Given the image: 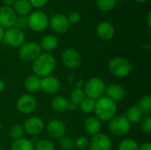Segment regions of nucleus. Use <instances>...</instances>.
<instances>
[{
	"label": "nucleus",
	"mask_w": 151,
	"mask_h": 150,
	"mask_svg": "<svg viewBox=\"0 0 151 150\" xmlns=\"http://www.w3.org/2000/svg\"><path fill=\"white\" fill-rule=\"evenodd\" d=\"M57 60L51 53H42L32 62V70L34 74L40 78L51 75L55 71Z\"/></svg>",
	"instance_id": "nucleus-1"
},
{
	"label": "nucleus",
	"mask_w": 151,
	"mask_h": 150,
	"mask_svg": "<svg viewBox=\"0 0 151 150\" xmlns=\"http://www.w3.org/2000/svg\"><path fill=\"white\" fill-rule=\"evenodd\" d=\"M117 111V103L108 97L103 96L96 101L94 112L96 114V118H97L100 121H110L116 116Z\"/></svg>",
	"instance_id": "nucleus-2"
},
{
	"label": "nucleus",
	"mask_w": 151,
	"mask_h": 150,
	"mask_svg": "<svg viewBox=\"0 0 151 150\" xmlns=\"http://www.w3.org/2000/svg\"><path fill=\"white\" fill-rule=\"evenodd\" d=\"M133 65L129 60L122 57H116L111 59L108 64L109 72L116 78H126L132 72Z\"/></svg>",
	"instance_id": "nucleus-3"
},
{
	"label": "nucleus",
	"mask_w": 151,
	"mask_h": 150,
	"mask_svg": "<svg viewBox=\"0 0 151 150\" xmlns=\"http://www.w3.org/2000/svg\"><path fill=\"white\" fill-rule=\"evenodd\" d=\"M106 85L104 81L99 77L89 78L83 86V90L86 97L93 99L95 101L104 96Z\"/></svg>",
	"instance_id": "nucleus-4"
},
{
	"label": "nucleus",
	"mask_w": 151,
	"mask_h": 150,
	"mask_svg": "<svg viewBox=\"0 0 151 150\" xmlns=\"http://www.w3.org/2000/svg\"><path fill=\"white\" fill-rule=\"evenodd\" d=\"M27 22L28 28L35 32L40 33L48 28L49 17L44 11L41 10H36L29 13V15L27 16Z\"/></svg>",
	"instance_id": "nucleus-5"
},
{
	"label": "nucleus",
	"mask_w": 151,
	"mask_h": 150,
	"mask_svg": "<svg viewBox=\"0 0 151 150\" xmlns=\"http://www.w3.org/2000/svg\"><path fill=\"white\" fill-rule=\"evenodd\" d=\"M42 53L40 44L36 42H24L19 49V57L26 62H33Z\"/></svg>",
	"instance_id": "nucleus-6"
},
{
	"label": "nucleus",
	"mask_w": 151,
	"mask_h": 150,
	"mask_svg": "<svg viewBox=\"0 0 151 150\" xmlns=\"http://www.w3.org/2000/svg\"><path fill=\"white\" fill-rule=\"evenodd\" d=\"M110 132L117 136H123L129 133L131 130V124L125 116H115L109 121Z\"/></svg>",
	"instance_id": "nucleus-7"
},
{
	"label": "nucleus",
	"mask_w": 151,
	"mask_h": 150,
	"mask_svg": "<svg viewBox=\"0 0 151 150\" xmlns=\"http://www.w3.org/2000/svg\"><path fill=\"white\" fill-rule=\"evenodd\" d=\"M3 40L10 47L19 48L26 41V34L24 31L12 27L4 30Z\"/></svg>",
	"instance_id": "nucleus-8"
},
{
	"label": "nucleus",
	"mask_w": 151,
	"mask_h": 150,
	"mask_svg": "<svg viewBox=\"0 0 151 150\" xmlns=\"http://www.w3.org/2000/svg\"><path fill=\"white\" fill-rule=\"evenodd\" d=\"M61 60L63 65L66 68L74 70L81 66L82 62V57L77 50L73 48H68L63 51L61 56Z\"/></svg>",
	"instance_id": "nucleus-9"
},
{
	"label": "nucleus",
	"mask_w": 151,
	"mask_h": 150,
	"mask_svg": "<svg viewBox=\"0 0 151 150\" xmlns=\"http://www.w3.org/2000/svg\"><path fill=\"white\" fill-rule=\"evenodd\" d=\"M37 107V100L31 94L20 95L16 102V109L21 114H31Z\"/></svg>",
	"instance_id": "nucleus-10"
},
{
	"label": "nucleus",
	"mask_w": 151,
	"mask_h": 150,
	"mask_svg": "<svg viewBox=\"0 0 151 150\" xmlns=\"http://www.w3.org/2000/svg\"><path fill=\"white\" fill-rule=\"evenodd\" d=\"M49 27L57 34H65L70 27V23L65 15L56 13L49 18Z\"/></svg>",
	"instance_id": "nucleus-11"
},
{
	"label": "nucleus",
	"mask_w": 151,
	"mask_h": 150,
	"mask_svg": "<svg viewBox=\"0 0 151 150\" xmlns=\"http://www.w3.org/2000/svg\"><path fill=\"white\" fill-rule=\"evenodd\" d=\"M112 142L111 138L103 133L92 136L88 143V150H111Z\"/></svg>",
	"instance_id": "nucleus-12"
},
{
	"label": "nucleus",
	"mask_w": 151,
	"mask_h": 150,
	"mask_svg": "<svg viewBox=\"0 0 151 150\" xmlns=\"http://www.w3.org/2000/svg\"><path fill=\"white\" fill-rule=\"evenodd\" d=\"M44 127H45V125H44L43 120L41 118L36 117V116L28 118L25 121L24 126H23L25 133L32 136H36V135L41 134L43 132Z\"/></svg>",
	"instance_id": "nucleus-13"
},
{
	"label": "nucleus",
	"mask_w": 151,
	"mask_h": 150,
	"mask_svg": "<svg viewBox=\"0 0 151 150\" xmlns=\"http://www.w3.org/2000/svg\"><path fill=\"white\" fill-rule=\"evenodd\" d=\"M46 131L50 137L59 140L60 138L65 135L66 126L62 120L54 118L48 122L46 126Z\"/></svg>",
	"instance_id": "nucleus-14"
},
{
	"label": "nucleus",
	"mask_w": 151,
	"mask_h": 150,
	"mask_svg": "<svg viewBox=\"0 0 151 150\" xmlns=\"http://www.w3.org/2000/svg\"><path fill=\"white\" fill-rule=\"evenodd\" d=\"M115 27L110 21H101L96 27V33L97 37L104 42L111 41L115 35Z\"/></svg>",
	"instance_id": "nucleus-15"
},
{
	"label": "nucleus",
	"mask_w": 151,
	"mask_h": 150,
	"mask_svg": "<svg viewBox=\"0 0 151 150\" xmlns=\"http://www.w3.org/2000/svg\"><path fill=\"white\" fill-rule=\"evenodd\" d=\"M60 81L54 75H49L41 78V87L40 89L42 90L47 95H55L60 89Z\"/></svg>",
	"instance_id": "nucleus-16"
},
{
	"label": "nucleus",
	"mask_w": 151,
	"mask_h": 150,
	"mask_svg": "<svg viewBox=\"0 0 151 150\" xmlns=\"http://www.w3.org/2000/svg\"><path fill=\"white\" fill-rule=\"evenodd\" d=\"M17 15L12 7L2 5L0 7V27L4 30L14 27Z\"/></svg>",
	"instance_id": "nucleus-17"
},
{
	"label": "nucleus",
	"mask_w": 151,
	"mask_h": 150,
	"mask_svg": "<svg viewBox=\"0 0 151 150\" xmlns=\"http://www.w3.org/2000/svg\"><path fill=\"white\" fill-rule=\"evenodd\" d=\"M104 96L108 97L114 103H119L125 98V89L124 88L118 84V83H112L109 85L108 87L105 88V92H104Z\"/></svg>",
	"instance_id": "nucleus-18"
},
{
	"label": "nucleus",
	"mask_w": 151,
	"mask_h": 150,
	"mask_svg": "<svg viewBox=\"0 0 151 150\" xmlns=\"http://www.w3.org/2000/svg\"><path fill=\"white\" fill-rule=\"evenodd\" d=\"M84 129L85 131L94 136L96 134H98L99 133H101V129H102V123L101 121L96 118V117H88L85 119L84 121Z\"/></svg>",
	"instance_id": "nucleus-19"
},
{
	"label": "nucleus",
	"mask_w": 151,
	"mask_h": 150,
	"mask_svg": "<svg viewBox=\"0 0 151 150\" xmlns=\"http://www.w3.org/2000/svg\"><path fill=\"white\" fill-rule=\"evenodd\" d=\"M40 47L42 51H45V53H50L54 51L58 46V40L53 34H47L43 36L40 42Z\"/></svg>",
	"instance_id": "nucleus-20"
},
{
	"label": "nucleus",
	"mask_w": 151,
	"mask_h": 150,
	"mask_svg": "<svg viewBox=\"0 0 151 150\" xmlns=\"http://www.w3.org/2000/svg\"><path fill=\"white\" fill-rule=\"evenodd\" d=\"M69 104L70 102L65 97L62 95H57L55 96L51 102H50V107L51 109L58 113H64L69 111Z\"/></svg>",
	"instance_id": "nucleus-21"
},
{
	"label": "nucleus",
	"mask_w": 151,
	"mask_h": 150,
	"mask_svg": "<svg viewBox=\"0 0 151 150\" xmlns=\"http://www.w3.org/2000/svg\"><path fill=\"white\" fill-rule=\"evenodd\" d=\"M12 8L17 16H28L32 11V6L28 0H15Z\"/></svg>",
	"instance_id": "nucleus-22"
},
{
	"label": "nucleus",
	"mask_w": 151,
	"mask_h": 150,
	"mask_svg": "<svg viewBox=\"0 0 151 150\" xmlns=\"http://www.w3.org/2000/svg\"><path fill=\"white\" fill-rule=\"evenodd\" d=\"M41 78L35 74L28 75L24 81V88L28 93H35L40 90Z\"/></svg>",
	"instance_id": "nucleus-23"
},
{
	"label": "nucleus",
	"mask_w": 151,
	"mask_h": 150,
	"mask_svg": "<svg viewBox=\"0 0 151 150\" xmlns=\"http://www.w3.org/2000/svg\"><path fill=\"white\" fill-rule=\"evenodd\" d=\"M143 114L137 105H133L127 110L125 117L130 122V124H139L141 119L143 118Z\"/></svg>",
	"instance_id": "nucleus-24"
},
{
	"label": "nucleus",
	"mask_w": 151,
	"mask_h": 150,
	"mask_svg": "<svg viewBox=\"0 0 151 150\" xmlns=\"http://www.w3.org/2000/svg\"><path fill=\"white\" fill-rule=\"evenodd\" d=\"M11 150H35V144L28 139L21 138L12 142Z\"/></svg>",
	"instance_id": "nucleus-25"
},
{
	"label": "nucleus",
	"mask_w": 151,
	"mask_h": 150,
	"mask_svg": "<svg viewBox=\"0 0 151 150\" xmlns=\"http://www.w3.org/2000/svg\"><path fill=\"white\" fill-rule=\"evenodd\" d=\"M118 4V0H96V7L104 12L111 11Z\"/></svg>",
	"instance_id": "nucleus-26"
},
{
	"label": "nucleus",
	"mask_w": 151,
	"mask_h": 150,
	"mask_svg": "<svg viewBox=\"0 0 151 150\" xmlns=\"http://www.w3.org/2000/svg\"><path fill=\"white\" fill-rule=\"evenodd\" d=\"M138 108L141 110L144 116L150 115L151 113V97L150 95H143L138 103Z\"/></svg>",
	"instance_id": "nucleus-27"
},
{
	"label": "nucleus",
	"mask_w": 151,
	"mask_h": 150,
	"mask_svg": "<svg viewBox=\"0 0 151 150\" xmlns=\"http://www.w3.org/2000/svg\"><path fill=\"white\" fill-rule=\"evenodd\" d=\"M86 98V95L84 93L83 88H75L73 89L70 95V103L75 104L76 106H79L80 103Z\"/></svg>",
	"instance_id": "nucleus-28"
},
{
	"label": "nucleus",
	"mask_w": 151,
	"mask_h": 150,
	"mask_svg": "<svg viewBox=\"0 0 151 150\" xmlns=\"http://www.w3.org/2000/svg\"><path fill=\"white\" fill-rule=\"evenodd\" d=\"M95 103L96 101L93 99H90L88 97H86L78 107H80L81 111L86 114H89L94 112V109H95Z\"/></svg>",
	"instance_id": "nucleus-29"
},
{
	"label": "nucleus",
	"mask_w": 151,
	"mask_h": 150,
	"mask_svg": "<svg viewBox=\"0 0 151 150\" xmlns=\"http://www.w3.org/2000/svg\"><path fill=\"white\" fill-rule=\"evenodd\" d=\"M139 149V144L137 141L134 139H125L123 140L119 147L118 150H138Z\"/></svg>",
	"instance_id": "nucleus-30"
},
{
	"label": "nucleus",
	"mask_w": 151,
	"mask_h": 150,
	"mask_svg": "<svg viewBox=\"0 0 151 150\" xmlns=\"http://www.w3.org/2000/svg\"><path fill=\"white\" fill-rule=\"evenodd\" d=\"M24 133H25V131H24L23 126H21V125H14L10 128L9 135L12 140L17 141V140H19V139L23 138Z\"/></svg>",
	"instance_id": "nucleus-31"
},
{
	"label": "nucleus",
	"mask_w": 151,
	"mask_h": 150,
	"mask_svg": "<svg viewBox=\"0 0 151 150\" xmlns=\"http://www.w3.org/2000/svg\"><path fill=\"white\" fill-rule=\"evenodd\" d=\"M55 145L54 143L46 139H42L38 141L35 144V150H55Z\"/></svg>",
	"instance_id": "nucleus-32"
},
{
	"label": "nucleus",
	"mask_w": 151,
	"mask_h": 150,
	"mask_svg": "<svg viewBox=\"0 0 151 150\" xmlns=\"http://www.w3.org/2000/svg\"><path fill=\"white\" fill-rule=\"evenodd\" d=\"M59 146L63 150H71L74 147V141L69 136H63L59 139Z\"/></svg>",
	"instance_id": "nucleus-33"
},
{
	"label": "nucleus",
	"mask_w": 151,
	"mask_h": 150,
	"mask_svg": "<svg viewBox=\"0 0 151 150\" xmlns=\"http://www.w3.org/2000/svg\"><path fill=\"white\" fill-rule=\"evenodd\" d=\"M141 130L145 133H150L151 132V118L150 115L143 116V118L139 122Z\"/></svg>",
	"instance_id": "nucleus-34"
},
{
	"label": "nucleus",
	"mask_w": 151,
	"mask_h": 150,
	"mask_svg": "<svg viewBox=\"0 0 151 150\" xmlns=\"http://www.w3.org/2000/svg\"><path fill=\"white\" fill-rule=\"evenodd\" d=\"M14 27L19 30H26L28 28V22H27V16H17Z\"/></svg>",
	"instance_id": "nucleus-35"
},
{
	"label": "nucleus",
	"mask_w": 151,
	"mask_h": 150,
	"mask_svg": "<svg viewBox=\"0 0 151 150\" xmlns=\"http://www.w3.org/2000/svg\"><path fill=\"white\" fill-rule=\"evenodd\" d=\"M89 141L84 136H81L74 141V147L79 150H85L88 148Z\"/></svg>",
	"instance_id": "nucleus-36"
},
{
	"label": "nucleus",
	"mask_w": 151,
	"mask_h": 150,
	"mask_svg": "<svg viewBox=\"0 0 151 150\" xmlns=\"http://www.w3.org/2000/svg\"><path fill=\"white\" fill-rule=\"evenodd\" d=\"M67 19H68V21H69L70 25L71 24H77V23H79L81 21V13L79 11H72L69 14V16L67 17Z\"/></svg>",
	"instance_id": "nucleus-37"
},
{
	"label": "nucleus",
	"mask_w": 151,
	"mask_h": 150,
	"mask_svg": "<svg viewBox=\"0 0 151 150\" xmlns=\"http://www.w3.org/2000/svg\"><path fill=\"white\" fill-rule=\"evenodd\" d=\"M48 1L49 0H28L32 8L34 7L36 9H40V8H42L43 6H45L46 4L48 3Z\"/></svg>",
	"instance_id": "nucleus-38"
},
{
	"label": "nucleus",
	"mask_w": 151,
	"mask_h": 150,
	"mask_svg": "<svg viewBox=\"0 0 151 150\" xmlns=\"http://www.w3.org/2000/svg\"><path fill=\"white\" fill-rule=\"evenodd\" d=\"M138 150H151V143L147 141V142L142 143V145H139Z\"/></svg>",
	"instance_id": "nucleus-39"
},
{
	"label": "nucleus",
	"mask_w": 151,
	"mask_h": 150,
	"mask_svg": "<svg viewBox=\"0 0 151 150\" xmlns=\"http://www.w3.org/2000/svg\"><path fill=\"white\" fill-rule=\"evenodd\" d=\"M3 1V4L4 6H8V7H12L15 0H2Z\"/></svg>",
	"instance_id": "nucleus-40"
},
{
	"label": "nucleus",
	"mask_w": 151,
	"mask_h": 150,
	"mask_svg": "<svg viewBox=\"0 0 151 150\" xmlns=\"http://www.w3.org/2000/svg\"><path fill=\"white\" fill-rule=\"evenodd\" d=\"M84 81L82 80H77V82H76V88H82V87L84 86Z\"/></svg>",
	"instance_id": "nucleus-41"
},
{
	"label": "nucleus",
	"mask_w": 151,
	"mask_h": 150,
	"mask_svg": "<svg viewBox=\"0 0 151 150\" xmlns=\"http://www.w3.org/2000/svg\"><path fill=\"white\" fill-rule=\"evenodd\" d=\"M147 21H148V27H151V12L149 11L148 16H147Z\"/></svg>",
	"instance_id": "nucleus-42"
},
{
	"label": "nucleus",
	"mask_w": 151,
	"mask_h": 150,
	"mask_svg": "<svg viewBox=\"0 0 151 150\" xmlns=\"http://www.w3.org/2000/svg\"><path fill=\"white\" fill-rule=\"evenodd\" d=\"M4 29L2 27H0V42L3 41V39H4Z\"/></svg>",
	"instance_id": "nucleus-43"
},
{
	"label": "nucleus",
	"mask_w": 151,
	"mask_h": 150,
	"mask_svg": "<svg viewBox=\"0 0 151 150\" xmlns=\"http://www.w3.org/2000/svg\"><path fill=\"white\" fill-rule=\"evenodd\" d=\"M4 88H5V83H4V81L0 80V92L4 90Z\"/></svg>",
	"instance_id": "nucleus-44"
},
{
	"label": "nucleus",
	"mask_w": 151,
	"mask_h": 150,
	"mask_svg": "<svg viewBox=\"0 0 151 150\" xmlns=\"http://www.w3.org/2000/svg\"><path fill=\"white\" fill-rule=\"evenodd\" d=\"M134 1H136L137 3H145V2H147L148 0H134Z\"/></svg>",
	"instance_id": "nucleus-45"
},
{
	"label": "nucleus",
	"mask_w": 151,
	"mask_h": 150,
	"mask_svg": "<svg viewBox=\"0 0 151 150\" xmlns=\"http://www.w3.org/2000/svg\"><path fill=\"white\" fill-rule=\"evenodd\" d=\"M1 129H2V125H1V123H0V132H1Z\"/></svg>",
	"instance_id": "nucleus-46"
},
{
	"label": "nucleus",
	"mask_w": 151,
	"mask_h": 150,
	"mask_svg": "<svg viewBox=\"0 0 151 150\" xmlns=\"http://www.w3.org/2000/svg\"><path fill=\"white\" fill-rule=\"evenodd\" d=\"M0 150H6V149H0Z\"/></svg>",
	"instance_id": "nucleus-47"
}]
</instances>
